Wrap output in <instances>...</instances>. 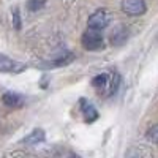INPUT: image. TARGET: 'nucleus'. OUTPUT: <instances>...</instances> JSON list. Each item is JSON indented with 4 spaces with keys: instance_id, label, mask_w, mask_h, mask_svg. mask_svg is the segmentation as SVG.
<instances>
[{
    "instance_id": "nucleus-10",
    "label": "nucleus",
    "mask_w": 158,
    "mask_h": 158,
    "mask_svg": "<svg viewBox=\"0 0 158 158\" xmlns=\"http://www.w3.org/2000/svg\"><path fill=\"white\" fill-rule=\"evenodd\" d=\"M46 5V0H27V8L30 11H38Z\"/></svg>"
},
{
    "instance_id": "nucleus-4",
    "label": "nucleus",
    "mask_w": 158,
    "mask_h": 158,
    "mask_svg": "<svg viewBox=\"0 0 158 158\" xmlns=\"http://www.w3.org/2000/svg\"><path fill=\"white\" fill-rule=\"evenodd\" d=\"M25 68V65L11 60L10 57L0 54V73H19Z\"/></svg>"
},
{
    "instance_id": "nucleus-7",
    "label": "nucleus",
    "mask_w": 158,
    "mask_h": 158,
    "mask_svg": "<svg viewBox=\"0 0 158 158\" xmlns=\"http://www.w3.org/2000/svg\"><path fill=\"white\" fill-rule=\"evenodd\" d=\"M81 103H82V114H84L85 122H95L97 118H98V112H97V109L92 106V104H87L84 100H82Z\"/></svg>"
},
{
    "instance_id": "nucleus-9",
    "label": "nucleus",
    "mask_w": 158,
    "mask_h": 158,
    "mask_svg": "<svg viewBox=\"0 0 158 158\" xmlns=\"http://www.w3.org/2000/svg\"><path fill=\"white\" fill-rule=\"evenodd\" d=\"M146 138L152 142V144H156L158 146V125H153L147 130V133H146Z\"/></svg>"
},
{
    "instance_id": "nucleus-3",
    "label": "nucleus",
    "mask_w": 158,
    "mask_h": 158,
    "mask_svg": "<svg viewBox=\"0 0 158 158\" xmlns=\"http://www.w3.org/2000/svg\"><path fill=\"white\" fill-rule=\"evenodd\" d=\"M122 10L127 13V15L139 16V15H142V13H146V2H144V0H123Z\"/></svg>"
},
{
    "instance_id": "nucleus-5",
    "label": "nucleus",
    "mask_w": 158,
    "mask_h": 158,
    "mask_svg": "<svg viewBox=\"0 0 158 158\" xmlns=\"http://www.w3.org/2000/svg\"><path fill=\"white\" fill-rule=\"evenodd\" d=\"M2 101L8 108H21L24 104V98L19 94H16V92H6V94H3Z\"/></svg>"
},
{
    "instance_id": "nucleus-1",
    "label": "nucleus",
    "mask_w": 158,
    "mask_h": 158,
    "mask_svg": "<svg viewBox=\"0 0 158 158\" xmlns=\"http://www.w3.org/2000/svg\"><path fill=\"white\" fill-rule=\"evenodd\" d=\"M81 41H82V46L87 51H98V49L103 48V36L95 29H89L87 32H84Z\"/></svg>"
},
{
    "instance_id": "nucleus-11",
    "label": "nucleus",
    "mask_w": 158,
    "mask_h": 158,
    "mask_svg": "<svg viewBox=\"0 0 158 158\" xmlns=\"http://www.w3.org/2000/svg\"><path fill=\"white\" fill-rule=\"evenodd\" d=\"M15 27L19 30L21 29V22H19V13H18V10H15Z\"/></svg>"
},
{
    "instance_id": "nucleus-2",
    "label": "nucleus",
    "mask_w": 158,
    "mask_h": 158,
    "mask_svg": "<svg viewBox=\"0 0 158 158\" xmlns=\"http://www.w3.org/2000/svg\"><path fill=\"white\" fill-rule=\"evenodd\" d=\"M109 22H111L109 13H108V11H104V10H97L94 15L89 18L87 25H89V29L103 30V29H106L108 25H109Z\"/></svg>"
},
{
    "instance_id": "nucleus-6",
    "label": "nucleus",
    "mask_w": 158,
    "mask_h": 158,
    "mask_svg": "<svg viewBox=\"0 0 158 158\" xmlns=\"http://www.w3.org/2000/svg\"><path fill=\"white\" fill-rule=\"evenodd\" d=\"M46 139V135L43 130H33L32 133L24 139V144H27V146H35L38 142H43Z\"/></svg>"
},
{
    "instance_id": "nucleus-8",
    "label": "nucleus",
    "mask_w": 158,
    "mask_h": 158,
    "mask_svg": "<svg viewBox=\"0 0 158 158\" xmlns=\"http://www.w3.org/2000/svg\"><path fill=\"white\" fill-rule=\"evenodd\" d=\"M92 85L95 89H104L108 85V76L106 74H98L92 79Z\"/></svg>"
}]
</instances>
